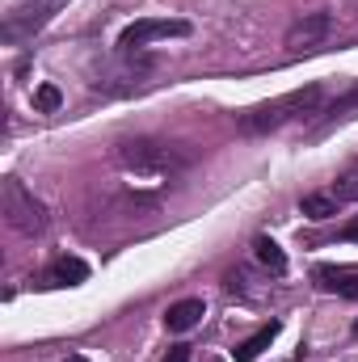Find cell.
<instances>
[{"label":"cell","mask_w":358,"mask_h":362,"mask_svg":"<svg viewBox=\"0 0 358 362\" xmlns=\"http://www.w3.org/2000/svg\"><path fill=\"white\" fill-rule=\"evenodd\" d=\"M325 101H329V97H325V85H304V89L282 93V97H274V101H262V105L245 110V114L236 118V127H241V135H274V131H282L287 122L316 118Z\"/></svg>","instance_id":"1"},{"label":"cell","mask_w":358,"mask_h":362,"mask_svg":"<svg viewBox=\"0 0 358 362\" xmlns=\"http://www.w3.org/2000/svg\"><path fill=\"white\" fill-rule=\"evenodd\" d=\"M114 160L127 169V173H139V177H173L181 169L194 165V152L169 144V139H148V135H135V139H122L114 148Z\"/></svg>","instance_id":"2"},{"label":"cell","mask_w":358,"mask_h":362,"mask_svg":"<svg viewBox=\"0 0 358 362\" xmlns=\"http://www.w3.org/2000/svg\"><path fill=\"white\" fill-rule=\"evenodd\" d=\"M0 211H4V223L13 232H21V236H42L47 223H51L47 206L25 189V181L17 177H4V185H0Z\"/></svg>","instance_id":"3"},{"label":"cell","mask_w":358,"mask_h":362,"mask_svg":"<svg viewBox=\"0 0 358 362\" xmlns=\"http://www.w3.org/2000/svg\"><path fill=\"white\" fill-rule=\"evenodd\" d=\"M152 72H156V59H148L139 51H118L114 64H101V72L93 76V89L97 93H131V89H139Z\"/></svg>","instance_id":"4"},{"label":"cell","mask_w":358,"mask_h":362,"mask_svg":"<svg viewBox=\"0 0 358 362\" xmlns=\"http://www.w3.org/2000/svg\"><path fill=\"white\" fill-rule=\"evenodd\" d=\"M185 34H190V21L181 17H139L118 34V51H144L161 38H185Z\"/></svg>","instance_id":"5"},{"label":"cell","mask_w":358,"mask_h":362,"mask_svg":"<svg viewBox=\"0 0 358 362\" xmlns=\"http://www.w3.org/2000/svg\"><path fill=\"white\" fill-rule=\"evenodd\" d=\"M55 8H59V0H34V4L13 8V13L4 17V25H0L4 42H30V38H34V34L55 17Z\"/></svg>","instance_id":"6"},{"label":"cell","mask_w":358,"mask_h":362,"mask_svg":"<svg viewBox=\"0 0 358 362\" xmlns=\"http://www.w3.org/2000/svg\"><path fill=\"white\" fill-rule=\"evenodd\" d=\"M329 34H333V17H329V13H304V17L291 21L287 47H291V51H316Z\"/></svg>","instance_id":"7"},{"label":"cell","mask_w":358,"mask_h":362,"mask_svg":"<svg viewBox=\"0 0 358 362\" xmlns=\"http://www.w3.org/2000/svg\"><path fill=\"white\" fill-rule=\"evenodd\" d=\"M358 114V85L350 89H342L337 97H329L325 105H321V114L312 118V139H321L325 131H333L337 122H346V118H354Z\"/></svg>","instance_id":"8"},{"label":"cell","mask_w":358,"mask_h":362,"mask_svg":"<svg viewBox=\"0 0 358 362\" xmlns=\"http://www.w3.org/2000/svg\"><path fill=\"white\" fill-rule=\"evenodd\" d=\"M316 286L321 291H333L342 299H358V270H346V266H316Z\"/></svg>","instance_id":"9"},{"label":"cell","mask_w":358,"mask_h":362,"mask_svg":"<svg viewBox=\"0 0 358 362\" xmlns=\"http://www.w3.org/2000/svg\"><path fill=\"white\" fill-rule=\"evenodd\" d=\"M85 278H89V266L81 257H55L51 270H47V282L51 286H81Z\"/></svg>","instance_id":"10"},{"label":"cell","mask_w":358,"mask_h":362,"mask_svg":"<svg viewBox=\"0 0 358 362\" xmlns=\"http://www.w3.org/2000/svg\"><path fill=\"white\" fill-rule=\"evenodd\" d=\"M202 299H178L169 312H165V325H169V333H185V329H194L198 320H202Z\"/></svg>","instance_id":"11"},{"label":"cell","mask_w":358,"mask_h":362,"mask_svg":"<svg viewBox=\"0 0 358 362\" xmlns=\"http://www.w3.org/2000/svg\"><path fill=\"white\" fill-rule=\"evenodd\" d=\"M274 337H278V320L262 325V329H258L253 337H245L232 354H236V362H258V358H262V350H270V341H274Z\"/></svg>","instance_id":"12"},{"label":"cell","mask_w":358,"mask_h":362,"mask_svg":"<svg viewBox=\"0 0 358 362\" xmlns=\"http://www.w3.org/2000/svg\"><path fill=\"white\" fill-rule=\"evenodd\" d=\"M224 286H228L232 295H241V299H262V295L270 291L266 282H258V278H253V270H249V266H236V270H228Z\"/></svg>","instance_id":"13"},{"label":"cell","mask_w":358,"mask_h":362,"mask_svg":"<svg viewBox=\"0 0 358 362\" xmlns=\"http://www.w3.org/2000/svg\"><path fill=\"white\" fill-rule=\"evenodd\" d=\"M253 257H258L270 274H287V253H282L270 236H258V240H253Z\"/></svg>","instance_id":"14"},{"label":"cell","mask_w":358,"mask_h":362,"mask_svg":"<svg viewBox=\"0 0 358 362\" xmlns=\"http://www.w3.org/2000/svg\"><path fill=\"white\" fill-rule=\"evenodd\" d=\"M299 211H304L308 219H333V215H337V198H333V194H304V198H299Z\"/></svg>","instance_id":"15"},{"label":"cell","mask_w":358,"mask_h":362,"mask_svg":"<svg viewBox=\"0 0 358 362\" xmlns=\"http://www.w3.org/2000/svg\"><path fill=\"white\" fill-rule=\"evenodd\" d=\"M333 198H337V202H358V160H350V165L337 173Z\"/></svg>","instance_id":"16"},{"label":"cell","mask_w":358,"mask_h":362,"mask_svg":"<svg viewBox=\"0 0 358 362\" xmlns=\"http://www.w3.org/2000/svg\"><path fill=\"white\" fill-rule=\"evenodd\" d=\"M59 101H64V93L55 89V85H42V89L34 93V110H38V114H55Z\"/></svg>","instance_id":"17"},{"label":"cell","mask_w":358,"mask_h":362,"mask_svg":"<svg viewBox=\"0 0 358 362\" xmlns=\"http://www.w3.org/2000/svg\"><path fill=\"white\" fill-rule=\"evenodd\" d=\"M165 362H190V346H173V350L165 354Z\"/></svg>","instance_id":"18"},{"label":"cell","mask_w":358,"mask_h":362,"mask_svg":"<svg viewBox=\"0 0 358 362\" xmlns=\"http://www.w3.org/2000/svg\"><path fill=\"white\" fill-rule=\"evenodd\" d=\"M342 240H358V215L346 223V228H342Z\"/></svg>","instance_id":"19"},{"label":"cell","mask_w":358,"mask_h":362,"mask_svg":"<svg viewBox=\"0 0 358 362\" xmlns=\"http://www.w3.org/2000/svg\"><path fill=\"white\" fill-rule=\"evenodd\" d=\"M354 337H358V325H354Z\"/></svg>","instance_id":"20"}]
</instances>
